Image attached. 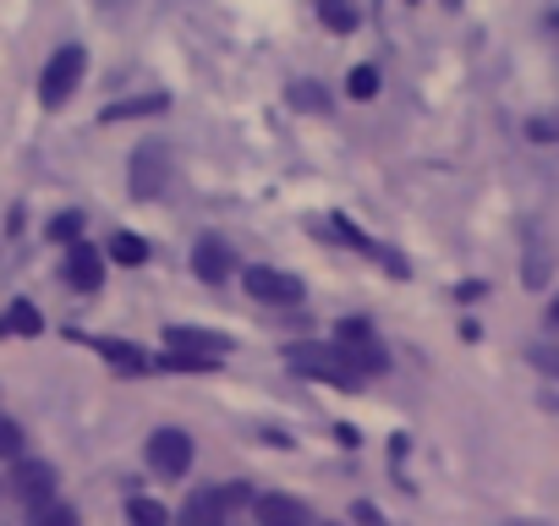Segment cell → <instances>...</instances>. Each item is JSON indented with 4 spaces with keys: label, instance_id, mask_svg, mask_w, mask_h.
I'll use <instances>...</instances> for the list:
<instances>
[{
    "label": "cell",
    "instance_id": "6da1fadb",
    "mask_svg": "<svg viewBox=\"0 0 559 526\" xmlns=\"http://www.w3.org/2000/svg\"><path fill=\"white\" fill-rule=\"evenodd\" d=\"M286 362H292V373H302V379H319V384H335V390H357V384H362L357 362H352L341 346L302 340V346H292V351H286Z\"/></svg>",
    "mask_w": 559,
    "mask_h": 526
},
{
    "label": "cell",
    "instance_id": "7a4b0ae2",
    "mask_svg": "<svg viewBox=\"0 0 559 526\" xmlns=\"http://www.w3.org/2000/svg\"><path fill=\"white\" fill-rule=\"evenodd\" d=\"M83 72H88V50H83V45H61V50L45 61V77H39V99H45V110H61V105L78 94Z\"/></svg>",
    "mask_w": 559,
    "mask_h": 526
},
{
    "label": "cell",
    "instance_id": "3957f363",
    "mask_svg": "<svg viewBox=\"0 0 559 526\" xmlns=\"http://www.w3.org/2000/svg\"><path fill=\"white\" fill-rule=\"evenodd\" d=\"M127 187H132V198H143V203H154V198H165V187H170V154H165V143H138L132 148V165H127Z\"/></svg>",
    "mask_w": 559,
    "mask_h": 526
},
{
    "label": "cell",
    "instance_id": "277c9868",
    "mask_svg": "<svg viewBox=\"0 0 559 526\" xmlns=\"http://www.w3.org/2000/svg\"><path fill=\"white\" fill-rule=\"evenodd\" d=\"M241 280H247V297L252 302H269V308H297L302 302V280L286 275V270H269V263H252Z\"/></svg>",
    "mask_w": 559,
    "mask_h": 526
},
{
    "label": "cell",
    "instance_id": "5b68a950",
    "mask_svg": "<svg viewBox=\"0 0 559 526\" xmlns=\"http://www.w3.org/2000/svg\"><path fill=\"white\" fill-rule=\"evenodd\" d=\"M148 466H154L165 482L187 477V471H192V439H187L181 428H154V433H148Z\"/></svg>",
    "mask_w": 559,
    "mask_h": 526
},
{
    "label": "cell",
    "instance_id": "8992f818",
    "mask_svg": "<svg viewBox=\"0 0 559 526\" xmlns=\"http://www.w3.org/2000/svg\"><path fill=\"white\" fill-rule=\"evenodd\" d=\"M7 482H12V493L28 504V515L45 510V504H56V466H50V461H17Z\"/></svg>",
    "mask_w": 559,
    "mask_h": 526
},
{
    "label": "cell",
    "instance_id": "52a82bcc",
    "mask_svg": "<svg viewBox=\"0 0 559 526\" xmlns=\"http://www.w3.org/2000/svg\"><path fill=\"white\" fill-rule=\"evenodd\" d=\"M165 351H187V357L225 362V351H230V335H219V330H192V324H170V330H165Z\"/></svg>",
    "mask_w": 559,
    "mask_h": 526
},
{
    "label": "cell",
    "instance_id": "ba28073f",
    "mask_svg": "<svg viewBox=\"0 0 559 526\" xmlns=\"http://www.w3.org/2000/svg\"><path fill=\"white\" fill-rule=\"evenodd\" d=\"M319 230H324V236H335V241H346V247H357V252H368V258H384V270H390L395 280H406V258H401V252H390V247H379V241H368L352 219H324Z\"/></svg>",
    "mask_w": 559,
    "mask_h": 526
},
{
    "label": "cell",
    "instance_id": "9c48e42d",
    "mask_svg": "<svg viewBox=\"0 0 559 526\" xmlns=\"http://www.w3.org/2000/svg\"><path fill=\"white\" fill-rule=\"evenodd\" d=\"M67 286L72 291H99L105 286V258H99V247H88V241H78V247H67Z\"/></svg>",
    "mask_w": 559,
    "mask_h": 526
},
{
    "label": "cell",
    "instance_id": "30bf717a",
    "mask_svg": "<svg viewBox=\"0 0 559 526\" xmlns=\"http://www.w3.org/2000/svg\"><path fill=\"white\" fill-rule=\"evenodd\" d=\"M230 270H236V258H230V247H225L219 236H203V241L192 247V275H198V280L225 286V280H230Z\"/></svg>",
    "mask_w": 559,
    "mask_h": 526
},
{
    "label": "cell",
    "instance_id": "8fae6325",
    "mask_svg": "<svg viewBox=\"0 0 559 526\" xmlns=\"http://www.w3.org/2000/svg\"><path fill=\"white\" fill-rule=\"evenodd\" d=\"M258 526H313V510L297 493H263L258 499Z\"/></svg>",
    "mask_w": 559,
    "mask_h": 526
},
{
    "label": "cell",
    "instance_id": "7c38bea8",
    "mask_svg": "<svg viewBox=\"0 0 559 526\" xmlns=\"http://www.w3.org/2000/svg\"><path fill=\"white\" fill-rule=\"evenodd\" d=\"M165 110H170V99H165V94H132V99L105 105V110H99V121H105V127H116V121H143V116H165Z\"/></svg>",
    "mask_w": 559,
    "mask_h": 526
},
{
    "label": "cell",
    "instance_id": "4fadbf2b",
    "mask_svg": "<svg viewBox=\"0 0 559 526\" xmlns=\"http://www.w3.org/2000/svg\"><path fill=\"white\" fill-rule=\"evenodd\" d=\"M176 526H225V504H219V488H198V493H192V499L181 504Z\"/></svg>",
    "mask_w": 559,
    "mask_h": 526
},
{
    "label": "cell",
    "instance_id": "5bb4252c",
    "mask_svg": "<svg viewBox=\"0 0 559 526\" xmlns=\"http://www.w3.org/2000/svg\"><path fill=\"white\" fill-rule=\"evenodd\" d=\"M88 346H94L110 368H121V373H143V368H148V357H143L132 340H88Z\"/></svg>",
    "mask_w": 559,
    "mask_h": 526
},
{
    "label": "cell",
    "instance_id": "9a60e30c",
    "mask_svg": "<svg viewBox=\"0 0 559 526\" xmlns=\"http://www.w3.org/2000/svg\"><path fill=\"white\" fill-rule=\"evenodd\" d=\"M39 330H45V319H39L34 302H12L7 313H0V335H23V340H34Z\"/></svg>",
    "mask_w": 559,
    "mask_h": 526
},
{
    "label": "cell",
    "instance_id": "2e32d148",
    "mask_svg": "<svg viewBox=\"0 0 559 526\" xmlns=\"http://www.w3.org/2000/svg\"><path fill=\"white\" fill-rule=\"evenodd\" d=\"M110 258L121 263V270H138V263H148V241L132 236V230H116L110 236Z\"/></svg>",
    "mask_w": 559,
    "mask_h": 526
},
{
    "label": "cell",
    "instance_id": "e0dca14e",
    "mask_svg": "<svg viewBox=\"0 0 559 526\" xmlns=\"http://www.w3.org/2000/svg\"><path fill=\"white\" fill-rule=\"evenodd\" d=\"M127 521H132V526H176V521H170V510H165L159 499H143V493H132V499H127Z\"/></svg>",
    "mask_w": 559,
    "mask_h": 526
},
{
    "label": "cell",
    "instance_id": "ac0fdd59",
    "mask_svg": "<svg viewBox=\"0 0 559 526\" xmlns=\"http://www.w3.org/2000/svg\"><path fill=\"white\" fill-rule=\"evenodd\" d=\"M526 286L537 291V286H548V247H543V236L537 230H526Z\"/></svg>",
    "mask_w": 559,
    "mask_h": 526
},
{
    "label": "cell",
    "instance_id": "d6986e66",
    "mask_svg": "<svg viewBox=\"0 0 559 526\" xmlns=\"http://www.w3.org/2000/svg\"><path fill=\"white\" fill-rule=\"evenodd\" d=\"M319 23L330 34H352L357 28V7H352V0H319Z\"/></svg>",
    "mask_w": 559,
    "mask_h": 526
},
{
    "label": "cell",
    "instance_id": "ffe728a7",
    "mask_svg": "<svg viewBox=\"0 0 559 526\" xmlns=\"http://www.w3.org/2000/svg\"><path fill=\"white\" fill-rule=\"evenodd\" d=\"M292 110H302V116H324L330 110V94L319 88V83H292Z\"/></svg>",
    "mask_w": 559,
    "mask_h": 526
},
{
    "label": "cell",
    "instance_id": "44dd1931",
    "mask_svg": "<svg viewBox=\"0 0 559 526\" xmlns=\"http://www.w3.org/2000/svg\"><path fill=\"white\" fill-rule=\"evenodd\" d=\"M50 241H61V247H78V241H83V214H78V208L56 214V219H50Z\"/></svg>",
    "mask_w": 559,
    "mask_h": 526
},
{
    "label": "cell",
    "instance_id": "7402d4cb",
    "mask_svg": "<svg viewBox=\"0 0 559 526\" xmlns=\"http://www.w3.org/2000/svg\"><path fill=\"white\" fill-rule=\"evenodd\" d=\"M23 444H28L23 428H17L7 411H0V461H23Z\"/></svg>",
    "mask_w": 559,
    "mask_h": 526
},
{
    "label": "cell",
    "instance_id": "603a6c76",
    "mask_svg": "<svg viewBox=\"0 0 559 526\" xmlns=\"http://www.w3.org/2000/svg\"><path fill=\"white\" fill-rule=\"evenodd\" d=\"M346 94H352V99H373V94H379V67H352Z\"/></svg>",
    "mask_w": 559,
    "mask_h": 526
},
{
    "label": "cell",
    "instance_id": "cb8c5ba5",
    "mask_svg": "<svg viewBox=\"0 0 559 526\" xmlns=\"http://www.w3.org/2000/svg\"><path fill=\"white\" fill-rule=\"evenodd\" d=\"M28 521H34V526H78V510L56 499V504H45V510H34Z\"/></svg>",
    "mask_w": 559,
    "mask_h": 526
},
{
    "label": "cell",
    "instance_id": "d4e9b609",
    "mask_svg": "<svg viewBox=\"0 0 559 526\" xmlns=\"http://www.w3.org/2000/svg\"><path fill=\"white\" fill-rule=\"evenodd\" d=\"M170 373H209V368H219V362H209V357H187V351H165L159 357Z\"/></svg>",
    "mask_w": 559,
    "mask_h": 526
},
{
    "label": "cell",
    "instance_id": "484cf974",
    "mask_svg": "<svg viewBox=\"0 0 559 526\" xmlns=\"http://www.w3.org/2000/svg\"><path fill=\"white\" fill-rule=\"evenodd\" d=\"M526 357H532V368H537V373H548V379H559V346H532Z\"/></svg>",
    "mask_w": 559,
    "mask_h": 526
},
{
    "label": "cell",
    "instance_id": "4316f807",
    "mask_svg": "<svg viewBox=\"0 0 559 526\" xmlns=\"http://www.w3.org/2000/svg\"><path fill=\"white\" fill-rule=\"evenodd\" d=\"M352 521H357V526H390V521L379 515V504H368V499H357V504H352Z\"/></svg>",
    "mask_w": 559,
    "mask_h": 526
},
{
    "label": "cell",
    "instance_id": "83f0119b",
    "mask_svg": "<svg viewBox=\"0 0 559 526\" xmlns=\"http://www.w3.org/2000/svg\"><path fill=\"white\" fill-rule=\"evenodd\" d=\"M99 7H105V12H116V7H132V0H99Z\"/></svg>",
    "mask_w": 559,
    "mask_h": 526
},
{
    "label": "cell",
    "instance_id": "f1b7e54d",
    "mask_svg": "<svg viewBox=\"0 0 559 526\" xmlns=\"http://www.w3.org/2000/svg\"><path fill=\"white\" fill-rule=\"evenodd\" d=\"M548 324H554V330H559V297H554V308H548Z\"/></svg>",
    "mask_w": 559,
    "mask_h": 526
},
{
    "label": "cell",
    "instance_id": "f546056e",
    "mask_svg": "<svg viewBox=\"0 0 559 526\" xmlns=\"http://www.w3.org/2000/svg\"><path fill=\"white\" fill-rule=\"evenodd\" d=\"M313 526H324V521H313Z\"/></svg>",
    "mask_w": 559,
    "mask_h": 526
}]
</instances>
